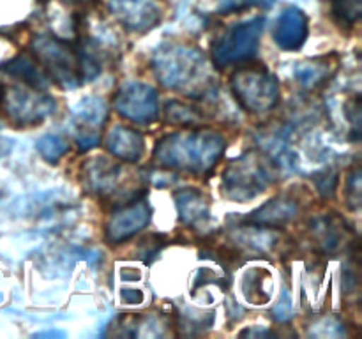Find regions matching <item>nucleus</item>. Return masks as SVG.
Masks as SVG:
<instances>
[{"label":"nucleus","mask_w":362,"mask_h":339,"mask_svg":"<svg viewBox=\"0 0 362 339\" xmlns=\"http://www.w3.org/2000/svg\"><path fill=\"white\" fill-rule=\"evenodd\" d=\"M67 2H85V0H67Z\"/></svg>","instance_id":"c756f323"},{"label":"nucleus","mask_w":362,"mask_h":339,"mask_svg":"<svg viewBox=\"0 0 362 339\" xmlns=\"http://www.w3.org/2000/svg\"><path fill=\"white\" fill-rule=\"evenodd\" d=\"M308 37V18L297 7H286L281 11L276 23L274 41L286 52H296Z\"/></svg>","instance_id":"f8f14e48"},{"label":"nucleus","mask_w":362,"mask_h":339,"mask_svg":"<svg viewBox=\"0 0 362 339\" xmlns=\"http://www.w3.org/2000/svg\"><path fill=\"white\" fill-rule=\"evenodd\" d=\"M35 148L42 155V159H46L48 162H57L69 150V143L60 134H45L37 140Z\"/></svg>","instance_id":"4be33fe9"},{"label":"nucleus","mask_w":362,"mask_h":339,"mask_svg":"<svg viewBox=\"0 0 362 339\" xmlns=\"http://www.w3.org/2000/svg\"><path fill=\"white\" fill-rule=\"evenodd\" d=\"M6 97V109L18 126H35L46 117L53 115L57 102L52 95L25 85L11 88Z\"/></svg>","instance_id":"6e6552de"},{"label":"nucleus","mask_w":362,"mask_h":339,"mask_svg":"<svg viewBox=\"0 0 362 339\" xmlns=\"http://www.w3.org/2000/svg\"><path fill=\"white\" fill-rule=\"evenodd\" d=\"M346 196L350 200H354V208L359 207L361 201V173L359 170H354L352 173L349 175V186H346Z\"/></svg>","instance_id":"393cba45"},{"label":"nucleus","mask_w":362,"mask_h":339,"mask_svg":"<svg viewBox=\"0 0 362 339\" xmlns=\"http://www.w3.org/2000/svg\"><path fill=\"white\" fill-rule=\"evenodd\" d=\"M158 80L168 88L189 95L207 94L212 87V74L204 53L193 46H163L152 60Z\"/></svg>","instance_id":"f03ea898"},{"label":"nucleus","mask_w":362,"mask_h":339,"mask_svg":"<svg viewBox=\"0 0 362 339\" xmlns=\"http://www.w3.org/2000/svg\"><path fill=\"white\" fill-rule=\"evenodd\" d=\"M151 215V205L145 198H131L126 203H120L115 212H112L106 222V239L112 244L126 242L148 225Z\"/></svg>","instance_id":"1a4fd4ad"},{"label":"nucleus","mask_w":362,"mask_h":339,"mask_svg":"<svg viewBox=\"0 0 362 339\" xmlns=\"http://www.w3.org/2000/svg\"><path fill=\"white\" fill-rule=\"evenodd\" d=\"M274 316L278 318L279 321H286L293 316V307H292V297L288 295L286 290H283L281 299L278 300L274 307Z\"/></svg>","instance_id":"b1692460"},{"label":"nucleus","mask_w":362,"mask_h":339,"mask_svg":"<svg viewBox=\"0 0 362 339\" xmlns=\"http://www.w3.org/2000/svg\"><path fill=\"white\" fill-rule=\"evenodd\" d=\"M225 138L212 129L186 127L161 138L156 145V161L168 172L204 175L214 168L225 152Z\"/></svg>","instance_id":"f257e3e1"},{"label":"nucleus","mask_w":362,"mask_h":339,"mask_svg":"<svg viewBox=\"0 0 362 339\" xmlns=\"http://www.w3.org/2000/svg\"><path fill=\"white\" fill-rule=\"evenodd\" d=\"M339 222L341 219H336L332 215H324L311 222V232L324 251H336L341 246L343 232Z\"/></svg>","instance_id":"6ab92c4d"},{"label":"nucleus","mask_w":362,"mask_h":339,"mask_svg":"<svg viewBox=\"0 0 362 339\" xmlns=\"http://www.w3.org/2000/svg\"><path fill=\"white\" fill-rule=\"evenodd\" d=\"M299 212L297 200L292 196H276L269 200L267 203L262 205L258 210L247 218V221L255 225L267 226V228H281L286 222L292 221Z\"/></svg>","instance_id":"2eb2a0df"},{"label":"nucleus","mask_w":362,"mask_h":339,"mask_svg":"<svg viewBox=\"0 0 362 339\" xmlns=\"http://www.w3.org/2000/svg\"><path fill=\"white\" fill-rule=\"evenodd\" d=\"M32 49L35 60L41 64L52 81L67 88H74L85 81L78 42L64 41L53 35H41L32 42Z\"/></svg>","instance_id":"7ed1b4c3"},{"label":"nucleus","mask_w":362,"mask_h":339,"mask_svg":"<svg viewBox=\"0 0 362 339\" xmlns=\"http://www.w3.org/2000/svg\"><path fill=\"white\" fill-rule=\"evenodd\" d=\"M177 210L184 225L200 226L209 219V201L207 196L200 189L184 187L175 194Z\"/></svg>","instance_id":"f3484780"},{"label":"nucleus","mask_w":362,"mask_h":339,"mask_svg":"<svg viewBox=\"0 0 362 339\" xmlns=\"http://www.w3.org/2000/svg\"><path fill=\"white\" fill-rule=\"evenodd\" d=\"M235 99L251 113H265L279 101L278 78L262 64H247L230 78Z\"/></svg>","instance_id":"39448f33"},{"label":"nucleus","mask_w":362,"mask_h":339,"mask_svg":"<svg viewBox=\"0 0 362 339\" xmlns=\"http://www.w3.org/2000/svg\"><path fill=\"white\" fill-rule=\"evenodd\" d=\"M332 14L345 27L359 21L362 14V0H332Z\"/></svg>","instance_id":"5701e85b"},{"label":"nucleus","mask_w":362,"mask_h":339,"mask_svg":"<svg viewBox=\"0 0 362 339\" xmlns=\"http://www.w3.org/2000/svg\"><path fill=\"white\" fill-rule=\"evenodd\" d=\"M113 106L134 124H152L159 115V95L154 87L140 81L124 83L113 97Z\"/></svg>","instance_id":"0eeeda50"},{"label":"nucleus","mask_w":362,"mask_h":339,"mask_svg":"<svg viewBox=\"0 0 362 339\" xmlns=\"http://www.w3.org/2000/svg\"><path fill=\"white\" fill-rule=\"evenodd\" d=\"M334 73V64L331 59H310L297 64L296 67V80L306 90L320 87L322 83L329 80Z\"/></svg>","instance_id":"a211bd4d"},{"label":"nucleus","mask_w":362,"mask_h":339,"mask_svg":"<svg viewBox=\"0 0 362 339\" xmlns=\"http://www.w3.org/2000/svg\"><path fill=\"white\" fill-rule=\"evenodd\" d=\"M120 295H122L124 302H127V304H140L141 300H144V293H141L140 290L124 288L122 292H120Z\"/></svg>","instance_id":"bb28decb"},{"label":"nucleus","mask_w":362,"mask_h":339,"mask_svg":"<svg viewBox=\"0 0 362 339\" xmlns=\"http://www.w3.org/2000/svg\"><path fill=\"white\" fill-rule=\"evenodd\" d=\"M105 141L110 154L115 155L117 159L124 162L140 161L145 152V140L140 131L133 129V127L120 126V124L110 127Z\"/></svg>","instance_id":"ddd939ff"},{"label":"nucleus","mask_w":362,"mask_h":339,"mask_svg":"<svg viewBox=\"0 0 362 339\" xmlns=\"http://www.w3.org/2000/svg\"><path fill=\"white\" fill-rule=\"evenodd\" d=\"M165 119L166 122L173 124V126H197L202 122V113L193 105L173 99L165 105Z\"/></svg>","instance_id":"412c9836"},{"label":"nucleus","mask_w":362,"mask_h":339,"mask_svg":"<svg viewBox=\"0 0 362 339\" xmlns=\"http://www.w3.org/2000/svg\"><path fill=\"white\" fill-rule=\"evenodd\" d=\"M4 95H6V90H4V87H2V85H0V102H2Z\"/></svg>","instance_id":"c85d7f7f"},{"label":"nucleus","mask_w":362,"mask_h":339,"mask_svg":"<svg viewBox=\"0 0 362 339\" xmlns=\"http://www.w3.org/2000/svg\"><path fill=\"white\" fill-rule=\"evenodd\" d=\"M318 189H320L322 194L325 196H331L336 189V175L332 173H327V175H320L318 177Z\"/></svg>","instance_id":"a878e982"},{"label":"nucleus","mask_w":362,"mask_h":339,"mask_svg":"<svg viewBox=\"0 0 362 339\" xmlns=\"http://www.w3.org/2000/svg\"><path fill=\"white\" fill-rule=\"evenodd\" d=\"M74 127L76 143L81 150L95 147L99 143V131L108 119V106L99 97H87L74 109Z\"/></svg>","instance_id":"9d476101"},{"label":"nucleus","mask_w":362,"mask_h":339,"mask_svg":"<svg viewBox=\"0 0 362 339\" xmlns=\"http://www.w3.org/2000/svg\"><path fill=\"white\" fill-rule=\"evenodd\" d=\"M120 177V166L108 157L87 159L81 166V180L88 191L95 194H108L117 187Z\"/></svg>","instance_id":"4468645a"},{"label":"nucleus","mask_w":362,"mask_h":339,"mask_svg":"<svg viewBox=\"0 0 362 339\" xmlns=\"http://www.w3.org/2000/svg\"><path fill=\"white\" fill-rule=\"evenodd\" d=\"M4 141H6V140H0V155H2L4 152H7V148L11 147V145H9V147H6V145H4Z\"/></svg>","instance_id":"cd10ccee"},{"label":"nucleus","mask_w":362,"mask_h":339,"mask_svg":"<svg viewBox=\"0 0 362 339\" xmlns=\"http://www.w3.org/2000/svg\"><path fill=\"white\" fill-rule=\"evenodd\" d=\"M2 71L9 76H13L14 80L21 81L27 87L37 88V90H45L49 85V76L46 74V71L42 69L41 64L35 60V56L28 55H18L14 59L7 60L2 66Z\"/></svg>","instance_id":"dca6fc26"},{"label":"nucleus","mask_w":362,"mask_h":339,"mask_svg":"<svg viewBox=\"0 0 362 339\" xmlns=\"http://www.w3.org/2000/svg\"><path fill=\"white\" fill-rule=\"evenodd\" d=\"M264 27L265 18L257 16L228 28L212 48V62H214L216 69H225L232 64H240L253 59Z\"/></svg>","instance_id":"423d86ee"},{"label":"nucleus","mask_w":362,"mask_h":339,"mask_svg":"<svg viewBox=\"0 0 362 339\" xmlns=\"http://www.w3.org/2000/svg\"><path fill=\"white\" fill-rule=\"evenodd\" d=\"M110 9L127 30L133 32L148 30L161 18V11L152 0H110Z\"/></svg>","instance_id":"9b49d317"},{"label":"nucleus","mask_w":362,"mask_h":339,"mask_svg":"<svg viewBox=\"0 0 362 339\" xmlns=\"http://www.w3.org/2000/svg\"><path fill=\"white\" fill-rule=\"evenodd\" d=\"M243 292L253 304H264L271 299V275L265 270H251L244 278Z\"/></svg>","instance_id":"aec40b11"},{"label":"nucleus","mask_w":362,"mask_h":339,"mask_svg":"<svg viewBox=\"0 0 362 339\" xmlns=\"http://www.w3.org/2000/svg\"><path fill=\"white\" fill-rule=\"evenodd\" d=\"M272 165L265 154L240 155L239 159L230 162L223 173L221 191L230 200L246 201L253 200L257 194L264 193L274 180Z\"/></svg>","instance_id":"20e7f679"}]
</instances>
